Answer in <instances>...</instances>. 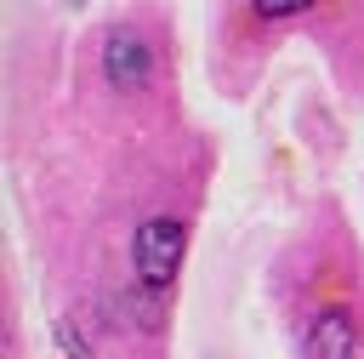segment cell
<instances>
[{
  "instance_id": "cell-1",
  "label": "cell",
  "mask_w": 364,
  "mask_h": 359,
  "mask_svg": "<svg viewBox=\"0 0 364 359\" xmlns=\"http://www.w3.org/2000/svg\"><path fill=\"white\" fill-rule=\"evenodd\" d=\"M182 245H188V228H182L176 217H148V222L136 228V239H131V268H136V279H142L148 291H165L171 274H176V262H182Z\"/></svg>"
},
{
  "instance_id": "cell-2",
  "label": "cell",
  "mask_w": 364,
  "mask_h": 359,
  "mask_svg": "<svg viewBox=\"0 0 364 359\" xmlns=\"http://www.w3.org/2000/svg\"><path fill=\"white\" fill-rule=\"evenodd\" d=\"M148 74H154L148 40H142L136 28H114V34L102 40V80L119 85V91H136V85H148Z\"/></svg>"
},
{
  "instance_id": "cell-3",
  "label": "cell",
  "mask_w": 364,
  "mask_h": 359,
  "mask_svg": "<svg viewBox=\"0 0 364 359\" xmlns=\"http://www.w3.org/2000/svg\"><path fill=\"white\" fill-rule=\"evenodd\" d=\"M353 342H358L353 313L347 308H324L313 319V331H307V359H353Z\"/></svg>"
},
{
  "instance_id": "cell-4",
  "label": "cell",
  "mask_w": 364,
  "mask_h": 359,
  "mask_svg": "<svg viewBox=\"0 0 364 359\" xmlns=\"http://www.w3.org/2000/svg\"><path fill=\"white\" fill-rule=\"evenodd\" d=\"M256 6V17H296V11H307L313 0H250Z\"/></svg>"
},
{
  "instance_id": "cell-5",
  "label": "cell",
  "mask_w": 364,
  "mask_h": 359,
  "mask_svg": "<svg viewBox=\"0 0 364 359\" xmlns=\"http://www.w3.org/2000/svg\"><path fill=\"white\" fill-rule=\"evenodd\" d=\"M57 342H63V348H68L74 359H91V348H85V336H80V331H74L68 319H57Z\"/></svg>"
}]
</instances>
